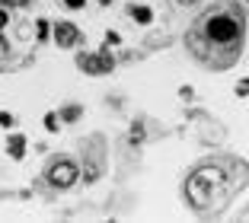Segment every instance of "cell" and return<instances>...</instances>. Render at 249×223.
Wrapping results in <instances>:
<instances>
[{"label": "cell", "instance_id": "6da1fadb", "mask_svg": "<svg viewBox=\"0 0 249 223\" xmlns=\"http://www.w3.org/2000/svg\"><path fill=\"white\" fill-rule=\"evenodd\" d=\"M189 54L208 70H230L246 48V10L240 0H211L185 32Z\"/></svg>", "mask_w": 249, "mask_h": 223}, {"label": "cell", "instance_id": "7a4b0ae2", "mask_svg": "<svg viewBox=\"0 0 249 223\" xmlns=\"http://www.w3.org/2000/svg\"><path fill=\"white\" fill-rule=\"evenodd\" d=\"M243 182H246L243 166L236 159L217 156L192 169V175L185 179V198L198 214H217Z\"/></svg>", "mask_w": 249, "mask_h": 223}, {"label": "cell", "instance_id": "3957f363", "mask_svg": "<svg viewBox=\"0 0 249 223\" xmlns=\"http://www.w3.org/2000/svg\"><path fill=\"white\" fill-rule=\"evenodd\" d=\"M77 179H80V166L71 156H52L45 166V182L54 188H71Z\"/></svg>", "mask_w": 249, "mask_h": 223}, {"label": "cell", "instance_id": "277c9868", "mask_svg": "<svg viewBox=\"0 0 249 223\" xmlns=\"http://www.w3.org/2000/svg\"><path fill=\"white\" fill-rule=\"evenodd\" d=\"M77 67H80L83 73H89V77H99V73H112L115 61H112V54L103 48L99 54H80V58H77Z\"/></svg>", "mask_w": 249, "mask_h": 223}, {"label": "cell", "instance_id": "5b68a950", "mask_svg": "<svg viewBox=\"0 0 249 223\" xmlns=\"http://www.w3.org/2000/svg\"><path fill=\"white\" fill-rule=\"evenodd\" d=\"M54 42L61 48H77L83 42V32L73 26V22H54Z\"/></svg>", "mask_w": 249, "mask_h": 223}, {"label": "cell", "instance_id": "8992f818", "mask_svg": "<svg viewBox=\"0 0 249 223\" xmlns=\"http://www.w3.org/2000/svg\"><path fill=\"white\" fill-rule=\"evenodd\" d=\"M7 153H10V159H22V156H26V137L13 134L7 140Z\"/></svg>", "mask_w": 249, "mask_h": 223}, {"label": "cell", "instance_id": "52a82bcc", "mask_svg": "<svg viewBox=\"0 0 249 223\" xmlns=\"http://www.w3.org/2000/svg\"><path fill=\"white\" fill-rule=\"evenodd\" d=\"M80 115H83V108H80V105H67V108H61V112H58L61 121H77Z\"/></svg>", "mask_w": 249, "mask_h": 223}, {"label": "cell", "instance_id": "ba28073f", "mask_svg": "<svg viewBox=\"0 0 249 223\" xmlns=\"http://www.w3.org/2000/svg\"><path fill=\"white\" fill-rule=\"evenodd\" d=\"M131 16H134V22H141V26H147V22L154 19V13H150L147 7H141V3H138V7H131Z\"/></svg>", "mask_w": 249, "mask_h": 223}, {"label": "cell", "instance_id": "9c48e42d", "mask_svg": "<svg viewBox=\"0 0 249 223\" xmlns=\"http://www.w3.org/2000/svg\"><path fill=\"white\" fill-rule=\"evenodd\" d=\"M45 128H48V131H58V128H61L58 112H48V115H45Z\"/></svg>", "mask_w": 249, "mask_h": 223}, {"label": "cell", "instance_id": "30bf717a", "mask_svg": "<svg viewBox=\"0 0 249 223\" xmlns=\"http://www.w3.org/2000/svg\"><path fill=\"white\" fill-rule=\"evenodd\" d=\"M13 121L16 118L10 115V112H0V128H13Z\"/></svg>", "mask_w": 249, "mask_h": 223}, {"label": "cell", "instance_id": "8fae6325", "mask_svg": "<svg viewBox=\"0 0 249 223\" xmlns=\"http://www.w3.org/2000/svg\"><path fill=\"white\" fill-rule=\"evenodd\" d=\"M64 7L67 10H83V7H87V0H64Z\"/></svg>", "mask_w": 249, "mask_h": 223}, {"label": "cell", "instance_id": "7c38bea8", "mask_svg": "<svg viewBox=\"0 0 249 223\" xmlns=\"http://www.w3.org/2000/svg\"><path fill=\"white\" fill-rule=\"evenodd\" d=\"M29 0H0V7H26Z\"/></svg>", "mask_w": 249, "mask_h": 223}, {"label": "cell", "instance_id": "4fadbf2b", "mask_svg": "<svg viewBox=\"0 0 249 223\" xmlns=\"http://www.w3.org/2000/svg\"><path fill=\"white\" fill-rule=\"evenodd\" d=\"M236 96H249V80H240V86H236Z\"/></svg>", "mask_w": 249, "mask_h": 223}, {"label": "cell", "instance_id": "5bb4252c", "mask_svg": "<svg viewBox=\"0 0 249 223\" xmlns=\"http://www.w3.org/2000/svg\"><path fill=\"white\" fill-rule=\"evenodd\" d=\"M38 38H48V22L38 19Z\"/></svg>", "mask_w": 249, "mask_h": 223}, {"label": "cell", "instance_id": "9a60e30c", "mask_svg": "<svg viewBox=\"0 0 249 223\" xmlns=\"http://www.w3.org/2000/svg\"><path fill=\"white\" fill-rule=\"evenodd\" d=\"M7 19H10V16H7V7H0V29L7 26Z\"/></svg>", "mask_w": 249, "mask_h": 223}, {"label": "cell", "instance_id": "2e32d148", "mask_svg": "<svg viewBox=\"0 0 249 223\" xmlns=\"http://www.w3.org/2000/svg\"><path fill=\"white\" fill-rule=\"evenodd\" d=\"M106 42H109V45H118L122 38H118V32H109V35H106Z\"/></svg>", "mask_w": 249, "mask_h": 223}]
</instances>
